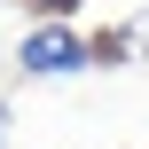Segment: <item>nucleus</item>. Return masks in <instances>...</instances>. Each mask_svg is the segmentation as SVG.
Wrapping results in <instances>:
<instances>
[{"label": "nucleus", "instance_id": "f257e3e1", "mask_svg": "<svg viewBox=\"0 0 149 149\" xmlns=\"http://www.w3.org/2000/svg\"><path fill=\"white\" fill-rule=\"evenodd\" d=\"M16 71L24 79H79V71H94V47L79 24H31L16 47Z\"/></svg>", "mask_w": 149, "mask_h": 149}, {"label": "nucleus", "instance_id": "f03ea898", "mask_svg": "<svg viewBox=\"0 0 149 149\" xmlns=\"http://www.w3.org/2000/svg\"><path fill=\"white\" fill-rule=\"evenodd\" d=\"M118 31H126V55H134V63H149V0L126 16V24H118Z\"/></svg>", "mask_w": 149, "mask_h": 149}, {"label": "nucleus", "instance_id": "7ed1b4c3", "mask_svg": "<svg viewBox=\"0 0 149 149\" xmlns=\"http://www.w3.org/2000/svg\"><path fill=\"white\" fill-rule=\"evenodd\" d=\"M16 8H39V24H71L79 0H16Z\"/></svg>", "mask_w": 149, "mask_h": 149}, {"label": "nucleus", "instance_id": "20e7f679", "mask_svg": "<svg viewBox=\"0 0 149 149\" xmlns=\"http://www.w3.org/2000/svg\"><path fill=\"white\" fill-rule=\"evenodd\" d=\"M8 134H16V110H8V102H0V149H8Z\"/></svg>", "mask_w": 149, "mask_h": 149}]
</instances>
